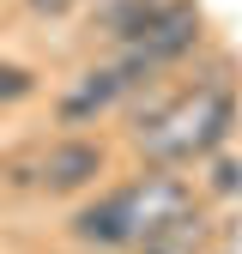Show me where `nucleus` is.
<instances>
[{"mask_svg":"<svg viewBox=\"0 0 242 254\" xmlns=\"http://www.w3.org/2000/svg\"><path fill=\"white\" fill-rule=\"evenodd\" d=\"M230 121H236V97H230V85H194L188 97L164 103L158 121L133 127V145H139L145 164L176 170V164H194V157H212V151L224 145Z\"/></svg>","mask_w":242,"mask_h":254,"instance_id":"1","label":"nucleus"},{"mask_svg":"<svg viewBox=\"0 0 242 254\" xmlns=\"http://www.w3.org/2000/svg\"><path fill=\"white\" fill-rule=\"evenodd\" d=\"M109 200H115V218H121V236H127V242H151L164 224H176V218L194 206V188L182 182V176H170V170L151 164L127 188H115Z\"/></svg>","mask_w":242,"mask_h":254,"instance_id":"2","label":"nucleus"},{"mask_svg":"<svg viewBox=\"0 0 242 254\" xmlns=\"http://www.w3.org/2000/svg\"><path fill=\"white\" fill-rule=\"evenodd\" d=\"M194 43H200V6H188V0H182L176 12L151 18L145 30H133V37L121 43V61H127L139 79H151L158 67H170L176 55H188Z\"/></svg>","mask_w":242,"mask_h":254,"instance_id":"3","label":"nucleus"},{"mask_svg":"<svg viewBox=\"0 0 242 254\" xmlns=\"http://www.w3.org/2000/svg\"><path fill=\"white\" fill-rule=\"evenodd\" d=\"M103 145H91V139H60L43 151V194H79V188H91L103 176Z\"/></svg>","mask_w":242,"mask_h":254,"instance_id":"4","label":"nucleus"},{"mask_svg":"<svg viewBox=\"0 0 242 254\" xmlns=\"http://www.w3.org/2000/svg\"><path fill=\"white\" fill-rule=\"evenodd\" d=\"M133 85H145L127 61H109V67H91V73H79V85L60 97V115L67 121H85V115H97V109H109L115 97H127Z\"/></svg>","mask_w":242,"mask_h":254,"instance_id":"5","label":"nucleus"},{"mask_svg":"<svg viewBox=\"0 0 242 254\" xmlns=\"http://www.w3.org/2000/svg\"><path fill=\"white\" fill-rule=\"evenodd\" d=\"M182 0H97V18L109 24V37L115 43H127L133 30H145L151 18H164V12H176Z\"/></svg>","mask_w":242,"mask_h":254,"instance_id":"6","label":"nucleus"},{"mask_svg":"<svg viewBox=\"0 0 242 254\" xmlns=\"http://www.w3.org/2000/svg\"><path fill=\"white\" fill-rule=\"evenodd\" d=\"M206 236H212L206 212H200V206H188L176 224H164L151 242H139V254H200V248H206Z\"/></svg>","mask_w":242,"mask_h":254,"instance_id":"7","label":"nucleus"},{"mask_svg":"<svg viewBox=\"0 0 242 254\" xmlns=\"http://www.w3.org/2000/svg\"><path fill=\"white\" fill-rule=\"evenodd\" d=\"M206 194H212V200H230V194H242V157H218V164H212V176H206Z\"/></svg>","mask_w":242,"mask_h":254,"instance_id":"8","label":"nucleus"},{"mask_svg":"<svg viewBox=\"0 0 242 254\" xmlns=\"http://www.w3.org/2000/svg\"><path fill=\"white\" fill-rule=\"evenodd\" d=\"M37 91V79H30L24 67H12V61H0V103H18V97H30Z\"/></svg>","mask_w":242,"mask_h":254,"instance_id":"9","label":"nucleus"},{"mask_svg":"<svg viewBox=\"0 0 242 254\" xmlns=\"http://www.w3.org/2000/svg\"><path fill=\"white\" fill-rule=\"evenodd\" d=\"M24 6H30V12H49V18H55V12H67V6H79V0H24Z\"/></svg>","mask_w":242,"mask_h":254,"instance_id":"10","label":"nucleus"}]
</instances>
